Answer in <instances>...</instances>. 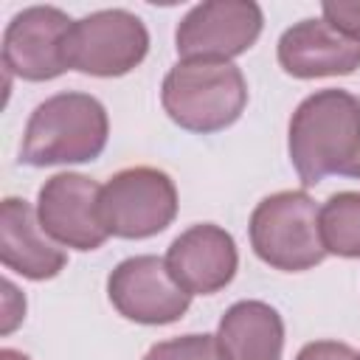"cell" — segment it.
<instances>
[{
  "mask_svg": "<svg viewBox=\"0 0 360 360\" xmlns=\"http://www.w3.org/2000/svg\"><path fill=\"white\" fill-rule=\"evenodd\" d=\"M321 14L335 31L360 42V0H326Z\"/></svg>",
  "mask_w": 360,
  "mask_h": 360,
  "instance_id": "e0dca14e",
  "label": "cell"
},
{
  "mask_svg": "<svg viewBox=\"0 0 360 360\" xmlns=\"http://www.w3.org/2000/svg\"><path fill=\"white\" fill-rule=\"evenodd\" d=\"M101 222L110 236L149 239L177 217L174 180L155 166H129L101 186Z\"/></svg>",
  "mask_w": 360,
  "mask_h": 360,
  "instance_id": "8992f818",
  "label": "cell"
},
{
  "mask_svg": "<svg viewBox=\"0 0 360 360\" xmlns=\"http://www.w3.org/2000/svg\"><path fill=\"white\" fill-rule=\"evenodd\" d=\"M101 186L79 172H62L45 180L37 194V217L42 231L62 248L98 250L107 242L101 222Z\"/></svg>",
  "mask_w": 360,
  "mask_h": 360,
  "instance_id": "9c48e42d",
  "label": "cell"
},
{
  "mask_svg": "<svg viewBox=\"0 0 360 360\" xmlns=\"http://www.w3.org/2000/svg\"><path fill=\"white\" fill-rule=\"evenodd\" d=\"M326 256L360 259V191L332 194L318 214Z\"/></svg>",
  "mask_w": 360,
  "mask_h": 360,
  "instance_id": "9a60e30c",
  "label": "cell"
},
{
  "mask_svg": "<svg viewBox=\"0 0 360 360\" xmlns=\"http://www.w3.org/2000/svg\"><path fill=\"white\" fill-rule=\"evenodd\" d=\"M0 262L31 281H48L68 264V253L39 225L37 208L20 197L0 202Z\"/></svg>",
  "mask_w": 360,
  "mask_h": 360,
  "instance_id": "4fadbf2b",
  "label": "cell"
},
{
  "mask_svg": "<svg viewBox=\"0 0 360 360\" xmlns=\"http://www.w3.org/2000/svg\"><path fill=\"white\" fill-rule=\"evenodd\" d=\"M73 20L56 6H31L3 31V68L22 82H51L68 70L65 37Z\"/></svg>",
  "mask_w": 360,
  "mask_h": 360,
  "instance_id": "30bf717a",
  "label": "cell"
},
{
  "mask_svg": "<svg viewBox=\"0 0 360 360\" xmlns=\"http://www.w3.org/2000/svg\"><path fill=\"white\" fill-rule=\"evenodd\" d=\"M22 318H25V295L6 278L3 281V326H0V332L3 335L14 332L17 323H22Z\"/></svg>",
  "mask_w": 360,
  "mask_h": 360,
  "instance_id": "ac0fdd59",
  "label": "cell"
},
{
  "mask_svg": "<svg viewBox=\"0 0 360 360\" xmlns=\"http://www.w3.org/2000/svg\"><path fill=\"white\" fill-rule=\"evenodd\" d=\"M149 53L143 20L127 8H101L73 20L65 37V65L84 76L118 79L132 73Z\"/></svg>",
  "mask_w": 360,
  "mask_h": 360,
  "instance_id": "5b68a950",
  "label": "cell"
},
{
  "mask_svg": "<svg viewBox=\"0 0 360 360\" xmlns=\"http://www.w3.org/2000/svg\"><path fill=\"white\" fill-rule=\"evenodd\" d=\"M278 65L292 79L349 76L360 68V42L335 31L323 17L290 25L276 45Z\"/></svg>",
  "mask_w": 360,
  "mask_h": 360,
  "instance_id": "7c38bea8",
  "label": "cell"
},
{
  "mask_svg": "<svg viewBox=\"0 0 360 360\" xmlns=\"http://www.w3.org/2000/svg\"><path fill=\"white\" fill-rule=\"evenodd\" d=\"M110 138L104 104L90 93L65 90L34 107L28 115L20 160L28 166H62L96 160Z\"/></svg>",
  "mask_w": 360,
  "mask_h": 360,
  "instance_id": "7a4b0ae2",
  "label": "cell"
},
{
  "mask_svg": "<svg viewBox=\"0 0 360 360\" xmlns=\"http://www.w3.org/2000/svg\"><path fill=\"white\" fill-rule=\"evenodd\" d=\"M287 152L304 186L343 174L360 152V98L338 87L307 96L290 118Z\"/></svg>",
  "mask_w": 360,
  "mask_h": 360,
  "instance_id": "6da1fadb",
  "label": "cell"
},
{
  "mask_svg": "<svg viewBox=\"0 0 360 360\" xmlns=\"http://www.w3.org/2000/svg\"><path fill=\"white\" fill-rule=\"evenodd\" d=\"M321 208L301 188L267 194L250 214L253 253L281 273H304L326 259L321 239Z\"/></svg>",
  "mask_w": 360,
  "mask_h": 360,
  "instance_id": "277c9868",
  "label": "cell"
},
{
  "mask_svg": "<svg viewBox=\"0 0 360 360\" xmlns=\"http://www.w3.org/2000/svg\"><path fill=\"white\" fill-rule=\"evenodd\" d=\"M160 104L180 129L211 135L239 121L248 104V82L233 62L180 59L163 76Z\"/></svg>",
  "mask_w": 360,
  "mask_h": 360,
  "instance_id": "3957f363",
  "label": "cell"
},
{
  "mask_svg": "<svg viewBox=\"0 0 360 360\" xmlns=\"http://www.w3.org/2000/svg\"><path fill=\"white\" fill-rule=\"evenodd\" d=\"M0 360H31V357L17 349H0Z\"/></svg>",
  "mask_w": 360,
  "mask_h": 360,
  "instance_id": "ffe728a7",
  "label": "cell"
},
{
  "mask_svg": "<svg viewBox=\"0 0 360 360\" xmlns=\"http://www.w3.org/2000/svg\"><path fill=\"white\" fill-rule=\"evenodd\" d=\"M166 267L188 295H214L233 281L239 250L225 228L197 222L174 236L166 250Z\"/></svg>",
  "mask_w": 360,
  "mask_h": 360,
  "instance_id": "8fae6325",
  "label": "cell"
},
{
  "mask_svg": "<svg viewBox=\"0 0 360 360\" xmlns=\"http://www.w3.org/2000/svg\"><path fill=\"white\" fill-rule=\"evenodd\" d=\"M343 174H346V177H354V180H360V152H357V158L349 163V169H346Z\"/></svg>",
  "mask_w": 360,
  "mask_h": 360,
  "instance_id": "44dd1931",
  "label": "cell"
},
{
  "mask_svg": "<svg viewBox=\"0 0 360 360\" xmlns=\"http://www.w3.org/2000/svg\"><path fill=\"white\" fill-rule=\"evenodd\" d=\"M264 14L253 0H205L186 11L174 31L180 59L231 62L253 48Z\"/></svg>",
  "mask_w": 360,
  "mask_h": 360,
  "instance_id": "52a82bcc",
  "label": "cell"
},
{
  "mask_svg": "<svg viewBox=\"0 0 360 360\" xmlns=\"http://www.w3.org/2000/svg\"><path fill=\"white\" fill-rule=\"evenodd\" d=\"M217 360H281L284 321L264 301H236L217 326Z\"/></svg>",
  "mask_w": 360,
  "mask_h": 360,
  "instance_id": "5bb4252c",
  "label": "cell"
},
{
  "mask_svg": "<svg viewBox=\"0 0 360 360\" xmlns=\"http://www.w3.org/2000/svg\"><path fill=\"white\" fill-rule=\"evenodd\" d=\"M143 360H217V340L214 335H180L155 343Z\"/></svg>",
  "mask_w": 360,
  "mask_h": 360,
  "instance_id": "2e32d148",
  "label": "cell"
},
{
  "mask_svg": "<svg viewBox=\"0 0 360 360\" xmlns=\"http://www.w3.org/2000/svg\"><path fill=\"white\" fill-rule=\"evenodd\" d=\"M295 360H354V352L340 340H312L301 346Z\"/></svg>",
  "mask_w": 360,
  "mask_h": 360,
  "instance_id": "d6986e66",
  "label": "cell"
},
{
  "mask_svg": "<svg viewBox=\"0 0 360 360\" xmlns=\"http://www.w3.org/2000/svg\"><path fill=\"white\" fill-rule=\"evenodd\" d=\"M354 360H360V352H357V354H354Z\"/></svg>",
  "mask_w": 360,
  "mask_h": 360,
  "instance_id": "7402d4cb",
  "label": "cell"
},
{
  "mask_svg": "<svg viewBox=\"0 0 360 360\" xmlns=\"http://www.w3.org/2000/svg\"><path fill=\"white\" fill-rule=\"evenodd\" d=\"M107 298L121 318L143 326L174 323L191 304V295L172 278L166 259L152 253L118 262L107 276Z\"/></svg>",
  "mask_w": 360,
  "mask_h": 360,
  "instance_id": "ba28073f",
  "label": "cell"
}]
</instances>
